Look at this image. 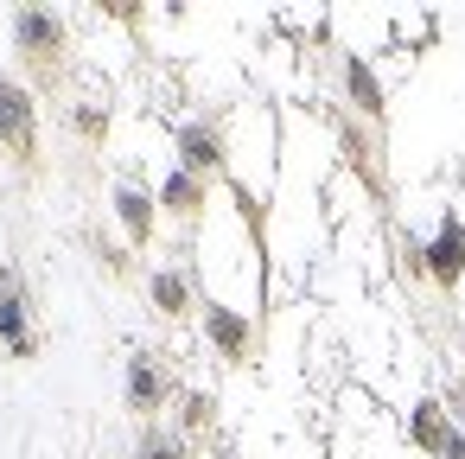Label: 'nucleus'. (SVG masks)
Wrapping results in <instances>:
<instances>
[{
	"mask_svg": "<svg viewBox=\"0 0 465 459\" xmlns=\"http://www.w3.org/2000/svg\"><path fill=\"white\" fill-rule=\"evenodd\" d=\"M223 166V135L211 128V122H185L179 128V173H217Z\"/></svg>",
	"mask_w": 465,
	"mask_h": 459,
	"instance_id": "obj_5",
	"label": "nucleus"
},
{
	"mask_svg": "<svg viewBox=\"0 0 465 459\" xmlns=\"http://www.w3.org/2000/svg\"><path fill=\"white\" fill-rule=\"evenodd\" d=\"M211 421H217V395L211 389H185L179 395V434L198 440V434H211Z\"/></svg>",
	"mask_w": 465,
	"mask_h": 459,
	"instance_id": "obj_11",
	"label": "nucleus"
},
{
	"mask_svg": "<svg viewBox=\"0 0 465 459\" xmlns=\"http://www.w3.org/2000/svg\"><path fill=\"white\" fill-rule=\"evenodd\" d=\"M440 459H465V434H452V440H446V453H440Z\"/></svg>",
	"mask_w": 465,
	"mask_h": 459,
	"instance_id": "obj_16",
	"label": "nucleus"
},
{
	"mask_svg": "<svg viewBox=\"0 0 465 459\" xmlns=\"http://www.w3.org/2000/svg\"><path fill=\"white\" fill-rule=\"evenodd\" d=\"M134 459H192V440H185L179 427L147 421V434H141V453H134Z\"/></svg>",
	"mask_w": 465,
	"mask_h": 459,
	"instance_id": "obj_12",
	"label": "nucleus"
},
{
	"mask_svg": "<svg viewBox=\"0 0 465 459\" xmlns=\"http://www.w3.org/2000/svg\"><path fill=\"white\" fill-rule=\"evenodd\" d=\"M14 39H20V52H26L39 71H58V65H64V45H71L64 20H58V14H45V7H20Z\"/></svg>",
	"mask_w": 465,
	"mask_h": 459,
	"instance_id": "obj_1",
	"label": "nucleus"
},
{
	"mask_svg": "<svg viewBox=\"0 0 465 459\" xmlns=\"http://www.w3.org/2000/svg\"><path fill=\"white\" fill-rule=\"evenodd\" d=\"M103 128H109L103 109H77V135H84V141H103Z\"/></svg>",
	"mask_w": 465,
	"mask_h": 459,
	"instance_id": "obj_15",
	"label": "nucleus"
},
{
	"mask_svg": "<svg viewBox=\"0 0 465 459\" xmlns=\"http://www.w3.org/2000/svg\"><path fill=\"white\" fill-rule=\"evenodd\" d=\"M166 364L160 357H147V351H134V364H128V408L134 414H160L166 408Z\"/></svg>",
	"mask_w": 465,
	"mask_h": 459,
	"instance_id": "obj_3",
	"label": "nucleus"
},
{
	"mask_svg": "<svg viewBox=\"0 0 465 459\" xmlns=\"http://www.w3.org/2000/svg\"><path fill=\"white\" fill-rule=\"evenodd\" d=\"M204 332H211V344H217L230 364H249L255 332H249V319H242V313H230V306H204Z\"/></svg>",
	"mask_w": 465,
	"mask_h": 459,
	"instance_id": "obj_6",
	"label": "nucleus"
},
{
	"mask_svg": "<svg viewBox=\"0 0 465 459\" xmlns=\"http://www.w3.org/2000/svg\"><path fill=\"white\" fill-rule=\"evenodd\" d=\"M0 141H7L20 160H33V147H39V135H33V96L14 77H0Z\"/></svg>",
	"mask_w": 465,
	"mask_h": 459,
	"instance_id": "obj_2",
	"label": "nucleus"
},
{
	"mask_svg": "<svg viewBox=\"0 0 465 459\" xmlns=\"http://www.w3.org/2000/svg\"><path fill=\"white\" fill-rule=\"evenodd\" d=\"M408 434H414V446H420V453H433V459H440V453H446V440H452L459 427H452V414H446V402H440V395H420V402H414V427H408Z\"/></svg>",
	"mask_w": 465,
	"mask_h": 459,
	"instance_id": "obj_7",
	"label": "nucleus"
},
{
	"mask_svg": "<svg viewBox=\"0 0 465 459\" xmlns=\"http://www.w3.org/2000/svg\"><path fill=\"white\" fill-rule=\"evenodd\" d=\"M440 402H446V414H452V427L465 434V376H459V383H446V389H440Z\"/></svg>",
	"mask_w": 465,
	"mask_h": 459,
	"instance_id": "obj_14",
	"label": "nucleus"
},
{
	"mask_svg": "<svg viewBox=\"0 0 465 459\" xmlns=\"http://www.w3.org/2000/svg\"><path fill=\"white\" fill-rule=\"evenodd\" d=\"M420 262H427V274H433L440 287H459V274H465V224H459V217H446Z\"/></svg>",
	"mask_w": 465,
	"mask_h": 459,
	"instance_id": "obj_4",
	"label": "nucleus"
},
{
	"mask_svg": "<svg viewBox=\"0 0 465 459\" xmlns=\"http://www.w3.org/2000/svg\"><path fill=\"white\" fill-rule=\"evenodd\" d=\"M344 84H351L357 109H363L370 122H382V90H376V77H370V65H363V58H351V65H344Z\"/></svg>",
	"mask_w": 465,
	"mask_h": 459,
	"instance_id": "obj_13",
	"label": "nucleus"
},
{
	"mask_svg": "<svg viewBox=\"0 0 465 459\" xmlns=\"http://www.w3.org/2000/svg\"><path fill=\"white\" fill-rule=\"evenodd\" d=\"M153 198H160V211H173V217L192 224V217L204 211V179H198V173H166Z\"/></svg>",
	"mask_w": 465,
	"mask_h": 459,
	"instance_id": "obj_8",
	"label": "nucleus"
},
{
	"mask_svg": "<svg viewBox=\"0 0 465 459\" xmlns=\"http://www.w3.org/2000/svg\"><path fill=\"white\" fill-rule=\"evenodd\" d=\"M153 211H160V198H147V192H141V185H128V179L115 185V217H122V230H128L134 243H147V236H153Z\"/></svg>",
	"mask_w": 465,
	"mask_h": 459,
	"instance_id": "obj_9",
	"label": "nucleus"
},
{
	"mask_svg": "<svg viewBox=\"0 0 465 459\" xmlns=\"http://www.w3.org/2000/svg\"><path fill=\"white\" fill-rule=\"evenodd\" d=\"M147 300H153L166 319H185V313H192V281H185V268H153V274H147Z\"/></svg>",
	"mask_w": 465,
	"mask_h": 459,
	"instance_id": "obj_10",
	"label": "nucleus"
}]
</instances>
